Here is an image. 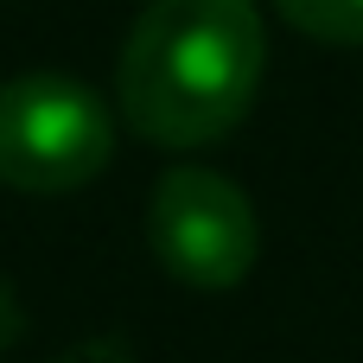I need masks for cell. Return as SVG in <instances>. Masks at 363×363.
<instances>
[{
  "instance_id": "6da1fadb",
  "label": "cell",
  "mask_w": 363,
  "mask_h": 363,
  "mask_svg": "<svg viewBox=\"0 0 363 363\" xmlns=\"http://www.w3.org/2000/svg\"><path fill=\"white\" fill-rule=\"evenodd\" d=\"M268 70V26L255 0H147L115 64L121 121L172 153L223 140Z\"/></svg>"
},
{
  "instance_id": "7a4b0ae2",
  "label": "cell",
  "mask_w": 363,
  "mask_h": 363,
  "mask_svg": "<svg viewBox=\"0 0 363 363\" xmlns=\"http://www.w3.org/2000/svg\"><path fill=\"white\" fill-rule=\"evenodd\" d=\"M115 160V121L96 89L57 70H26L0 83V185L57 198Z\"/></svg>"
},
{
  "instance_id": "277c9868",
  "label": "cell",
  "mask_w": 363,
  "mask_h": 363,
  "mask_svg": "<svg viewBox=\"0 0 363 363\" xmlns=\"http://www.w3.org/2000/svg\"><path fill=\"white\" fill-rule=\"evenodd\" d=\"M274 13L319 45H363V0H274Z\"/></svg>"
},
{
  "instance_id": "3957f363",
  "label": "cell",
  "mask_w": 363,
  "mask_h": 363,
  "mask_svg": "<svg viewBox=\"0 0 363 363\" xmlns=\"http://www.w3.org/2000/svg\"><path fill=\"white\" fill-rule=\"evenodd\" d=\"M147 249L172 281L223 294V287H242L255 274L262 223H255V204H249V191L236 179H223L217 166L185 160V166H166L153 179Z\"/></svg>"
}]
</instances>
